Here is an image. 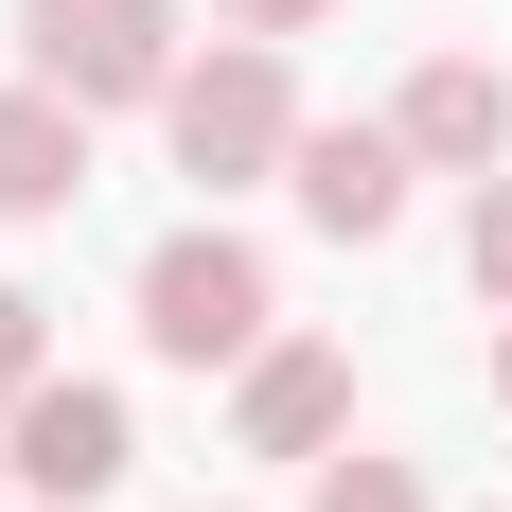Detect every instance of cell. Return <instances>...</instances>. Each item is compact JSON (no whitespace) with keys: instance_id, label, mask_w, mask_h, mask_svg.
<instances>
[{"instance_id":"6da1fadb","label":"cell","mask_w":512,"mask_h":512,"mask_svg":"<svg viewBox=\"0 0 512 512\" xmlns=\"http://www.w3.org/2000/svg\"><path fill=\"white\" fill-rule=\"evenodd\" d=\"M159 142H177V177H195V195L283 177V159H301V71H283V36H212L195 71L159 89Z\"/></svg>"},{"instance_id":"7a4b0ae2","label":"cell","mask_w":512,"mask_h":512,"mask_svg":"<svg viewBox=\"0 0 512 512\" xmlns=\"http://www.w3.org/2000/svg\"><path fill=\"white\" fill-rule=\"evenodd\" d=\"M265 318H283V283H265L248 230H212V212H195V230H159V248H142V354H159V371H248Z\"/></svg>"},{"instance_id":"3957f363","label":"cell","mask_w":512,"mask_h":512,"mask_svg":"<svg viewBox=\"0 0 512 512\" xmlns=\"http://www.w3.org/2000/svg\"><path fill=\"white\" fill-rule=\"evenodd\" d=\"M18 53H36V89H71L106 124V106H159L195 53H177V0H18Z\"/></svg>"},{"instance_id":"277c9868","label":"cell","mask_w":512,"mask_h":512,"mask_svg":"<svg viewBox=\"0 0 512 512\" xmlns=\"http://www.w3.org/2000/svg\"><path fill=\"white\" fill-rule=\"evenodd\" d=\"M0 460H18V495H36V512H89V495H124V460H142V424H124V389H89V371H53L36 407L0 424Z\"/></svg>"},{"instance_id":"5b68a950","label":"cell","mask_w":512,"mask_h":512,"mask_svg":"<svg viewBox=\"0 0 512 512\" xmlns=\"http://www.w3.org/2000/svg\"><path fill=\"white\" fill-rule=\"evenodd\" d=\"M230 442H248V460H336V442H354V354H336V336H265V354L230 371Z\"/></svg>"},{"instance_id":"8992f818","label":"cell","mask_w":512,"mask_h":512,"mask_svg":"<svg viewBox=\"0 0 512 512\" xmlns=\"http://www.w3.org/2000/svg\"><path fill=\"white\" fill-rule=\"evenodd\" d=\"M407 124H301V159H283V195L318 212V230H336V248H389V230H407Z\"/></svg>"},{"instance_id":"52a82bcc","label":"cell","mask_w":512,"mask_h":512,"mask_svg":"<svg viewBox=\"0 0 512 512\" xmlns=\"http://www.w3.org/2000/svg\"><path fill=\"white\" fill-rule=\"evenodd\" d=\"M389 124H407L424 177H512V71H495V53H424Z\"/></svg>"},{"instance_id":"ba28073f","label":"cell","mask_w":512,"mask_h":512,"mask_svg":"<svg viewBox=\"0 0 512 512\" xmlns=\"http://www.w3.org/2000/svg\"><path fill=\"white\" fill-rule=\"evenodd\" d=\"M71 195H89V106L18 71V89H0V230H53Z\"/></svg>"},{"instance_id":"9c48e42d","label":"cell","mask_w":512,"mask_h":512,"mask_svg":"<svg viewBox=\"0 0 512 512\" xmlns=\"http://www.w3.org/2000/svg\"><path fill=\"white\" fill-rule=\"evenodd\" d=\"M301 512H442L407 460H371V442H336V460H301Z\"/></svg>"},{"instance_id":"30bf717a","label":"cell","mask_w":512,"mask_h":512,"mask_svg":"<svg viewBox=\"0 0 512 512\" xmlns=\"http://www.w3.org/2000/svg\"><path fill=\"white\" fill-rule=\"evenodd\" d=\"M36 389H53V336H36V301H18V283H0V424L36 407Z\"/></svg>"},{"instance_id":"8fae6325","label":"cell","mask_w":512,"mask_h":512,"mask_svg":"<svg viewBox=\"0 0 512 512\" xmlns=\"http://www.w3.org/2000/svg\"><path fill=\"white\" fill-rule=\"evenodd\" d=\"M460 265H477V301L512 318V177H477V230H460Z\"/></svg>"},{"instance_id":"7c38bea8","label":"cell","mask_w":512,"mask_h":512,"mask_svg":"<svg viewBox=\"0 0 512 512\" xmlns=\"http://www.w3.org/2000/svg\"><path fill=\"white\" fill-rule=\"evenodd\" d=\"M336 0H212V36H318Z\"/></svg>"},{"instance_id":"4fadbf2b","label":"cell","mask_w":512,"mask_h":512,"mask_svg":"<svg viewBox=\"0 0 512 512\" xmlns=\"http://www.w3.org/2000/svg\"><path fill=\"white\" fill-rule=\"evenodd\" d=\"M495 407H512V336H495Z\"/></svg>"},{"instance_id":"5bb4252c","label":"cell","mask_w":512,"mask_h":512,"mask_svg":"<svg viewBox=\"0 0 512 512\" xmlns=\"http://www.w3.org/2000/svg\"><path fill=\"white\" fill-rule=\"evenodd\" d=\"M0 495H18V460H0Z\"/></svg>"}]
</instances>
